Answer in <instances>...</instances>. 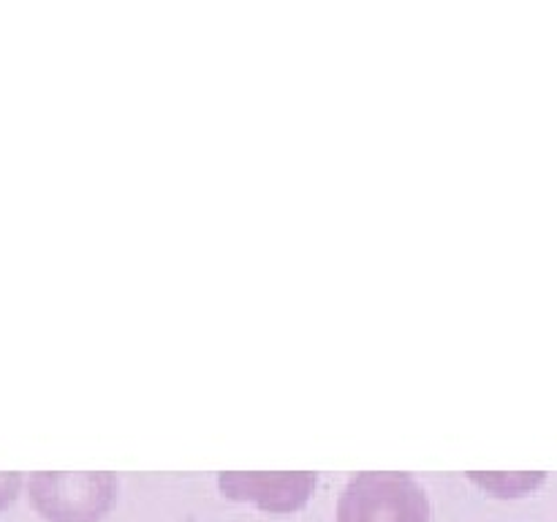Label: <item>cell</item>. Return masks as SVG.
Here are the masks:
<instances>
[{"mask_svg": "<svg viewBox=\"0 0 557 522\" xmlns=\"http://www.w3.org/2000/svg\"><path fill=\"white\" fill-rule=\"evenodd\" d=\"M315 487V473H221V489L234 500H250L270 511H294Z\"/></svg>", "mask_w": 557, "mask_h": 522, "instance_id": "cell-3", "label": "cell"}, {"mask_svg": "<svg viewBox=\"0 0 557 522\" xmlns=\"http://www.w3.org/2000/svg\"><path fill=\"white\" fill-rule=\"evenodd\" d=\"M337 522H430V504L408 473H359L343 489Z\"/></svg>", "mask_w": 557, "mask_h": 522, "instance_id": "cell-1", "label": "cell"}, {"mask_svg": "<svg viewBox=\"0 0 557 522\" xmlns=\"http://www.w3.org/2000/svg\"><path fill=\"white\" fill-rule=\"evenodd\" d=\"M114 495L112 473H33L30 500L49 522H96Z\"/></svg>", "mask_w": 557, "mask_h": 522, "instance_id": "cell-2", "label": "cell"}, {"mask_svg": "<svg viewBox=\"0 0 557 522\" xmlns=\"http://www.w3.org/2000/svg\"><path fill=\"white\" fill-rule=\"evenodd\" d=\"M20 489V473H0V509L11 504Z\"/></svg>", "mask_w": 557, "mask_h": 522, "instance_id": "cell-4", "label": "cell"}]
</instances>
